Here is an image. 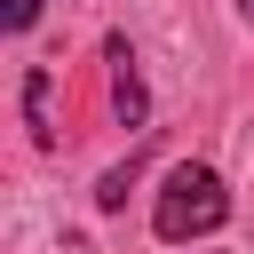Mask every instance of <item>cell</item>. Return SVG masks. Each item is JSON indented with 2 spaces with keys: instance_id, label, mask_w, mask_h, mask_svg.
Segmentation results:
<instances>
[{
  "instance_id": "obj_4",
  "label": "cell",
  "mask_w": 254,
  "mask_h": 254,
  "mask_svg": "<svg viewBox=\"0 0 254 254\" xmlns=\"http://www.w3.org/2000/svg\"><path fill=\"white\" fill-rule=\"evenodd\" d=\"M0 24H8V32H32V24H40V0H0Z\"/></svg>"
},
{
  "instance_id": "obj_1",
  "label": "cell",
  "mask_w": 254,
  "mask_h": 254,
  "mask_svg": "<svg viewBox=\"0 0 254 254\" xmlns=\"http://www.w3.org/2000/svg\"><path fill=\"white\" fill-rule=\"evenodd\" d=\"M222 222H230V190H222V175H214V167H198V159H183V167L159 183L151 230H159L167 246H183V238H214Z\"/></svg>"
},
{
  "instance_id": "obj_3",
  "label": "cell",
  "mask_w": 254,
  "mask_h": 254,
  "mask_svg": "<svg viewBox=\"0 0 254 254\" xmlns=\"http://www.w3.org/2000/svg\"><path fill=\"white\" fill-rule=\"evenodd\" d=\"M24 127H32V143H40V151H56V127H48V71H32V79H24Z\"/></svg>"
},
{
  "instance_id": "obj_2",
  "label": "cell",
  "mask_w": 254,
  "mask_h": 254,
  "mask_svg": "<svg viewBox=\"0 0 254 254\" xmlns=\"http://www.w3.org/2000/svg\"><path fill=\"white\" fill-rule=\"evenodd\" d=\"M103 64H111V103H119V119H127V127H143V119H151V95H143L135 48H127V40H103Z\"/></svg>"
}]
</instances>
